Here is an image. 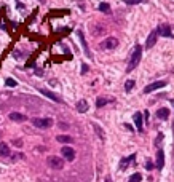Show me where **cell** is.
Wrapping results in <instances>:
<instances>
[{
  "instance_id": "cell-1",
  "label": "cell",
  "mask_w": 174,
  "mask_h": 182,
  "mask_svg": "<svg viewBox=\"0 0 174 182\" xmlns=\"http://www.w3.org/2000/svg\"><path fill=\"white\" fill-rule=\"evenodd\" d=\"M141 58H142V46H141V45H136L133 54H131V59H129V64H128V67H126V71H128V72L133 71V69L139 64Z\"/></svg>"
},
{
  "instance_id": "cell-2",
  "label": "cell",
  "mask_w": 174,
  "mask_h": 182,
  "mask_svg": "<svg viewBox=\"0 0 174 182\" xmlns=\"http://www.w3.org/2000/svg\"><path fill=\"white\" fill-rule=\"evenodd\" d=\"M32 125H34V126H37V128L45 129V128L53 126V120H51V118H32Z\"/></svg>"
},
{
  "instance_id": "cell-3",
  "label": "cell",
  "mask_w": 174,
  "mask_h": 182,
  "mask_svg": "<svg viewBox=\"0 0 174 182\" xmlns=\"http://www.w3.org/2000/svg\"><path fill=\"white\" fill-rule=\"evenodd\" d=\"M157 35H161V37H166V38L172 37L171 26H169L168 23H163V24H160V26L157 27Z\"/></svg>"
},
{
  "instance_id": "cell-4",
  "label": "cell",
  "mask_w": 174,
  "mask_h": 182,
  "mask_svg": "<svg viewBox=\"0 0 174 182\" xmlns=\"http://www.w3.org/2000/svg\"><path fill=\"white\" fill-rule=\"evenodd\" d=\"M48 166L53 168V169H62L64 168V160L61 157H48Z\"/></svg>"
},
{
  "instance_id": "cell-5",
  "label": "cell",
  "mask_w": 174,
  "mask_h": 182,
  "mask_svg": "<svg viewBox=\"0 0 174 182\" xmlns=\"http://www.w3.org/2000/svg\"><path fill=\"white\" fill-rule=\"evenodd\" d=\"M117 45H118V40L115 37H109L101 43V48L102 50H114V48H117Z\"/></svg>"
},
{
  "instance_id": "cell-6",
  "label": "cell",
  "mask_w": 174,
  "mask_h": 182,
  "mask_svg": "<svg viewBox=\"0 0 174 182\" xmlns=\"http://www.w3.org/2000/svg\"><path fill=\"white\" fill-rule=\"evenodd\" d=\"M163 86H166V82H165V80H161V82H154V83H150V85H147V86L144 88V93L149 94V93H152V91L160 89V88H163Z\"/></svg>"
},
{
  "instance_id": "cell-7",
  "label": "cell",
  "mask_w": 174,
  "mask_h": 182,
  "mask_svg": "<svg viewBox=\"0 0 174 182\" xmlns=\"http://www.w3.org/2000/svg\"><path fill=\"white\" fill-rule=\"evenodd\" d=\"M61 153H62V157H64L67 162H74L75 160V150L72 149V147H62Z\"/></svg>"
},
{
  "instance_id": "cell-8",
  "label": "cell",
  "mask_w": 174,
  "mask_h": 182,
  "mask_svg": "<svg viewBox=\"0 0 174 182\" xmlns=\"http://www.w3.org/2000/svg\"><path fill=\"white\" fill-rule=\"evenodd\" d=\"M38 91H40V93L43 94V96L50 97L51 101H54V102H59V104H62V99H61V97H59L58 94H54L53 91H48V89H45V88H38Z\"/></svg>"
},
{
  "instance_id": "cell-9",
  "label": "cell",
  "mask_w": 174,
  "mask_h": 182,
  "mask_svg": "<svg viewBox=\"0 0 174 182\" xmlns=\"http://www.w3.org/2000/svg\"><path fill=\"white\" fill-rule=\"evenodd\" d=\"M157 38H158V35H157V31H152L150 34H149V37H147V40H145V48H154L155 46V43H157Z\"/></svg>"
},
{
  "instance_id": "cell-10",
  "label": "cell",
  "mask_w": 174,
  "mask_h": 182,
  "mask_svg": "<svg viewBox=\"0 0 174 182\" xmlns=\"http://www.w3.org/2000/svg\"><path fill=\"white\" fill-rule=\"evenodd\" d=\"M155 166L158 168V169H163V166H165V153H163L161 149L157 152V163H155Z\"/></svg>"
},
{
  "instance_id": "cell-11",
  "label": "cell",
  "mask_w": 174,
  "mask_h": 182,
  "mask_svg": "<svg viewBox=\"0 0 174 182\" xmlns=\"http://www.w3.org/2000/svg\"><path fill=\"white\" fill-rule=\"evenodd\" d=\"M134 160H136V153H133V155H129V157H126V158H121V162H120V169H126L128 165H129L131 162H134Z\"/></svg>"
},
{
  "instance_id": "cell-12",
  "label": "cell",
  "mask_w": 174,
  "mask_h": 182,
  "mask_svg": "<svg viewBox=\"0 0 174 182\" xmlns=\"http://www.w3.org/2000/svg\"><path fill=\"white\" fill-rule=\"evenodd\" d=\"M78 38H80V42H82V45H83V51H85V54L88 56V58H91V51L88 50V45H86V40H85V37H83V32L82 31H78Z\"/></svg>"
},
{
  "instance_id": "cell-13",
  "label": "cell",
  "mask_w": 174,
  "mask_h": 182,
  "mask_svg": "<svg viewBox=\"0 0 174 182\" xmlns=\"http://www.w3.org/2000/svg\"><path fill=\"white\" fill-rule=\"evenodd\" d=\"M134 123H136V128L139 133H142L144 131V125H142V115L139 114V112H136L134 114Z\"/></svg>"
},
{
  "instance_id": "cell-14",
  "label": "cell",
  "mask_w": 174,
  "mask_h": 182,
  "mask_svg": "<svg viewBox=\"0 0 174 182\" xmlns=\"http://www.w3.org/2000/svg\"><path fill=\"white\" fill-rule=\"evenodd\" d=\"M10 120H13V122H26L27 117L23 115V114H19V112H11V114H10Z\"/></svg>"
},
{
  "instance_id": "cell-15",
  "label": "cell",
  "mask_w": 174,
  "mask_h": 182,
  "mask_svg": "<svg viewBox=\"0 0 174 182\" xmlns=\"http://www.w3.org/2000/svg\"><path fill=\"white\" fill-rule=\"evenodd\" d=\"M157 117L160 118V120H168V118H169V110L165 109V107L158 109V110H157Z\"/></svg>"
},
{
  "instance_id": "cell-16",
  "label": "cell",
  "mask_w": 174,
  "mask_h": 182,
  "mask_svg": "<svg viewBox=\"0 0 174 182\" xmlns=\"http://www.w3.org/2000/svg\"><path fill=\"white\" fill-rule=\"evenodd\" d=\"M88 107H89V106H88V102H86L85 99H80V101L77 102V110L80 112V114H85V112L88 110Z\"/></svg>"
},
{
  "instance_id": "cell-17",
  "label": "cell",
  "mask_w": 174,
  "mask_h": 182,
  "mask_svg": "<svg viewBox=\"0 0 174 182\" xmlns=\"http://www.w3.org/2000/svg\"><path fill=\"white\" fill-rule=\"evenodd\" d=\"M8 155H10V147H8V144L0 142V157H8Z\"/></svg>"
},
{
  "instance_id": "cell-18",
  "label": "cell",
  "mask_w": 174,
  "mask_h": 182,
  "mask_svg": "<svg viewBox=\"0 0 174 182\" xmlns=\"http://www.w3.org/2000/svg\"><path fill=\"white\" fill-rule=\"evenodd\" d=\"M109 102H112V99H107V97H99V99H96V107H104Z\"/></svg>"
},
{
  "instance_id": "cell-19",
  "label": "cell",
  "mask_w": 174,
  "mask_h": 182,
  "mask_svg": "<svg viewBox=\"0 0 174 182\" xmlns=\"http://www.w3.org/2000/svg\"><path fill=\"white\" fill-rule=\"evenodd\" d=\"M93 128H94V131L97 133V136H99V139H101V141H104V139H106V134H104V131L101 129V126H99V125L93 123Z\"/></svg>"
},
{
  "instance_id": "cell-20",
  "label": "cell",
  "mask_w": 174,
  "mask_h": 182,
  "mask_svg": "<svg viewBox=\"0 0 174 182\" xmlns=\"http://www.w3.org/2000/svg\"><path fill=\"white\" fill-rule=\"evenodd\" d=\"M99 10H101L102 13H106V15H110V13H112V10H110V5H109V3H104V2L99 5Z\"/></svg>"
},
{
  "instance_id": "cell-21",
  "label": "cell",
  "mask_w": 174,
  "mask_h": 182,
  "mask_svg": "<svg viewBox=\"0 0 174 182\" xmlns=\"http://www.w3.org/2000/svg\"><path fill=\"white\" fill-rule=\"evenodd\" d=\"M56 139H58L59 142H62V144H71V142L74 141V139H72L71 136H64V134H62V136H58Z\"/></svg>"
},
{
  "instance_id": "cell-22",
  "label": "cell",
  "mask_w": 174,
  "mask_h": 182,
  "mask_svg": "<svg viewBox=\"0 0 174 182\" xmlns=\"http://www.w3.org/2000/svg\"><path fill=\"white\" fill-rule=\"evenodd\" d=\"M141 180H142V174H139V173L133 174V176L128 179V182H141Z\"/></svg>"
},
{
  "instance_id": "cell-23",
  "label": "cell",
  "mask_w": 174,
  "mask_h": 182,
  "mask_svg": "<svg viewBox=\"0 0 174 182\" xmlns=\"http://www.w3.org/2000/svg\"><path fill=\"white\" fill-rule=\"evenodd\" d=\"M134 85H136L134 80H128L126 83H125V89H126V91H131V89L134 88Z\"/></svg>"
},
{
  "instance_id": "cell-24",
  "label": "cell",
  "mask_w": 174,
  "mask_h": 182,
  "mask_svg": "<svg viewBox=\"0 0 174 182\" xmlns=\"http://www.w3.org/2000/svg\"><path fill=\"white\" fill-rule=\"evenodd\" d=\"M144 2H147V0H125L126 5H137V3H144Z\"/></svg>"
},
{
  "instance_id": "cell-25",
  "label": "cell",
  "mask_w": 174,
  "mask_h": 182,
  "mask_svg": "<svg viewBox=\"0 0 174 182\" xmlns=\"http://www.w3.org/2000/svg\"><path fill=\"white\" fill-rule=\"evenodd\" d=\"M5 85L10 86V88H13V86H16L18 83H16V80H13V78H6V80H5Z\"/></svg>"
},
{
  "instance_id": "cell-26",
  "label": "cell",
  "mask_w": 174,
  "mask_h": 182,
  "mask_svg": "<svg viewBox=\"0 0 174 182\" xmlns=\"http://www.w3.org/2000/svg\"><path fill=\"white\" fill-rule=\"evenodd\" d=\"M152 168H154V163H152V160H147V162H145V169H152Z\"/></svg>"
},
{
  "instance_id": "cell-27",
  "label": "cell",
  "mask_w": 174,
  "mask_h": 182,
  "mask_svg": "<svg viewBox=\"0 0 174 182\" xmlns=\"http://www.w3.org/2000/svg\"><path fill=\"white\" fill-rule=\"evenodd\" d=\"M163 141V134H161V133H160V134L157 136V141H155V145H160V142H161Z\"/></svg>"
},
{
  "instance_id": "cell-28",
  "label": "cell",
  "mask_w": 174,
  "mask_h": 182,
  "mask_svg": "<svg viewBox=\"0 0 174 182\" xmlns=\"http://www.w3.org/2000/svg\"><path fill=\"white\" fill-rule=\"evenodd\" d=\"M59 126H61L62 129H67V128H69V125H66V123H59Z\"/></svg>"
},
{
  "instance_id": "cell-29",
  "label": "cell",
  "mask_w": 174,
  "mask_h": 182,
  "mask_svg": "<svg viewBox=\"0 0 174 182\" xmlns=\"http://www.w3.org/2000/svg\"><path fill=\"white\" fill-rule=\"evenodd\" d=\"M82 72H88V66H86V64H83V67H82Z\"/></svg>"
},
{
  "instance_id": "cell-30",
  "label": "cell",
  "mask_w": 174,
  "mask_h": 182,
  "mask_svg": "<svg viewBox=\"0 0 174 182\" xmlns=\"http://www.w3.org/2000/svg\"><path fill=\"white\" fill-rule=\"evenodd\" d=\"M15 145H18V147H21V145H23V142H21V141H15Z\"/></svg>"
},
{
  "instance_id": "cell-31",
  "label": "cell",
  "mask_w": 174,
  "mask_h": 182,
  "mask_svg": "<svg viewBox=\"0 0 174 182\" xmlns=\"http://www.w3.org/2000/svg\"><path fill=\"white\" fill-rule=\"evenodd\" d=\"M106 182H112V179H110V177H107V179H106Z\"/></svg>"
},
{
  "instance_id": "cell-32",
  "label": "cell",
  "mask_w": 174,
  "mask_h": 182,
  "mask_svg": "<svg viewBox=\"0 0 174 182\" xmlns=\"http://www.w3.org/2000/svg\"><path fill=\"white\" fill-rule=\"evenodd\" d=\"M0 137H2V131H0Z\"/></svg>"
},
{
  "instance_id": "cell-33",
  "label": "cell",
  "mask_w": 174,
  "mask_h": 182,
  "mask_svg": "<svg viewBox=\"0 0 174 182\" xmlns=\"http://www.w3.org/2000/svg\"><path fill=\"white\" fill-rule=\"evenodd\" d=\"M40 2H43V0H40Z\"/></svg>"
}]
</instances>
